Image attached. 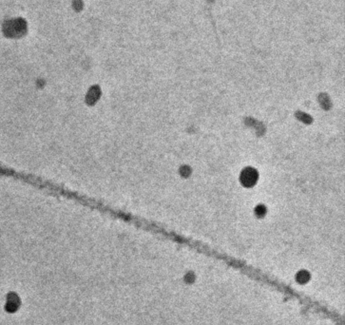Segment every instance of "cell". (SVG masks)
Returning a JSON list of instances; mask_svg holds the SVG:
<instances>
[{
    "label": "cell",
    "instance_id": "6da1fadb",
    "mask_svg": "<svg viewBox=\"0 0 345 325\" xmlns=\"http://www.w3.org/2000/svg\"><path fill=\"white\" fill-rule=\"evenodd\" d=\"M255 176H253V171H247L245 172V183H248V184H253L252 180H255Z\"/></svg>",
    "mask_w": 345,
    "mask_h": 325
}]
</instances>
